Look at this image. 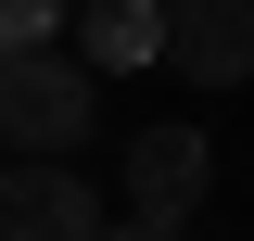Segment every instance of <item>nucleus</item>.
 Returning <instances> with one entry per match:
<instances>
[{
  "mask_svg": "<svg viewBox=\"0 0 254 241\" xmlns=\"http://www.w3.org/2000/svg\"><path fill=\"white\" fill-rule=\"evenodd\" d=\"M0 241H115V216H102V190L76 178V165H26V152H13V165H0Z\"/></svg>",
  "mask_w": 254,
  "mask_h": 241,
  "instance_id": "2",
  "label": "nucleus"
},
{
  "mask_svg": "<svg viewBox=\"0 0 254 241\" xmlns=\"http://www.w3.org/2000/svg\"><path fill=\"white\" fill-rule=\"evenodd\" d=\"M115 241H178V229H165V216H127V229H115Z\"/></svg>",
  "mask_w": 254,
  "mask_h": 241,
  "instance_id": "7",
  "label": "nucleus"
},
{
  "mask_svg": "<svg viewBox=\"0 0 254 241\" xmlns=\"http://www.w3.org/2000/svg\"><path fill=\"white\" fill-rule=\"evenodd\" d=\"M76 51H89L102 76L165 63V0H89V13H76Z\"/></svg>",
  "mask_w": 254,
  "mask_h": 241,
  "instance_id": "5",
  "label": "nucleus"
},
{
  "mask_svg": "<svg viewBox=\"0 0 254 241\" xmlns=\"http://www.w3.org/2000/svg\"><path fill=\"white\" fill-rule=\"evenodd\" d=\"M0 140H26L38 165H51L64 140H89V63H64V51H13V63H0Z\"/></svg>",
  "mask_w": 254,
  "mask_h": 241,
  "instance_id": "1",
  "label": "nucleus"
},
{
  "mask_svg": "<svg viewBox=\"0 0 254 241\" xmlns=\"http://www.w3.org/2000/svg\"><path fill=\"white\" fill-rule=\"evenodd\" d=\"M76 0H0V51H51Z\"/></svg>",
  "mask_w": 254,
  "mask_h": 241,
  "instance_id": "6",
  "label": "nucleus"
},
{
  "mask_svg": "<svg viewBox=\"0 0 254 241\" xmlns=\"http://www.w3.org/2000/svg\"><path fill=\"white\" fill-rule=\"evenodd\" d=\"M0 63H13V51H0Z\"/></svg>",
  "mask_w": 254,
  "mask_h": 241,
  "instance_id": "8",
  "label": "nucleus"
},
{
  "mask_svg": "<svg viewBox=\"0 0 254 241\" xmlns=\"http://www.w3.org/2000/svg\"><path fill=\"white\" fill-rule=\"evenodd\" d=\"M203 178H216V165H203L190 127H140V140H127V216H165V229H178V216L203 203Z\"/></svg>",
  "mask_w": 254,
  "mask_h": 241,
  "instance_id": "4",
  "label": "nucleus"
},
{
  "mask_svg": "<svg viewBox=\"0 0 254 241\" xmlns=\"http://www.w3.org/2000/svg\"><path fill=\"white\" fill-rule=\"evenodd\" d=\"M165 63L190 89H242L254 76V0H165Z\"/></svg>",
  "mask_w": 254,
  "mask_h": 241,
  "instance_id": "3",
  "label": "nucleus"
}]
</instances>
